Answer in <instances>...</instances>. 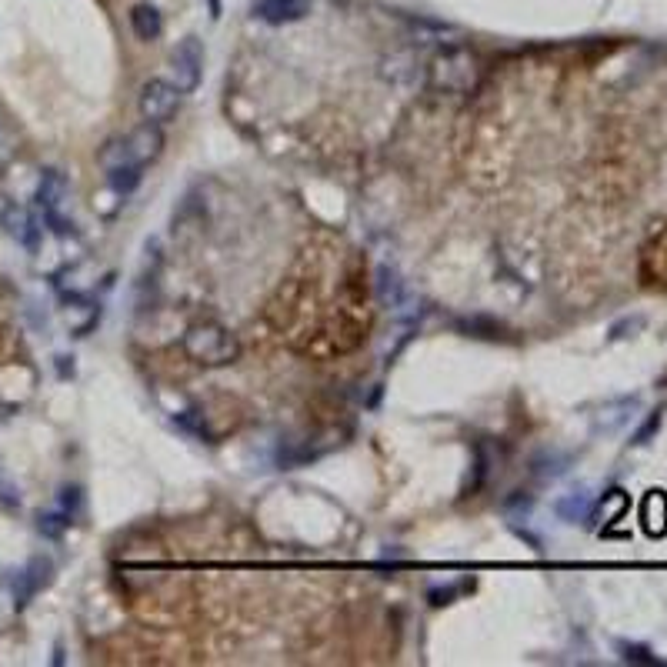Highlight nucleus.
<instances>
[{"label":"nucleus","instance_id":"7ed1b4c3","mask_svg":"<svg viewBox=\"0 0 667 667\" xmlns=\"http://www.w3.org/2000/svg\"><path fill=\"white\" fill-rule=\"evenodd\" d=\"M201 74H204V51H201V41L197 37H187L174 47L171 54V77H174V87L181 94H191L197 91V84H201Z\"/></svg>","mask_w":667,"mask_h":667},{"label":"nucleus","instance_id":"9b49d317","mask_svg":"<svg viewBox=\"0 0 667 667\" xmlns=\"http://www.w3.org/2000/svg\"><path fill=\"white\" fill-rule=\"evenodd\" d=\"M641 517H644V531L647 534H664L667 531V497L661 491H651L644 497V507H641Z\"/></svg>","mask_w":667,"mask_h":667},{"label":"nucleus","instance_id":"6ab92c4d","mask_svg":"<svg viewBox=\"0 0 667 667\" xmlns=\"http://www.w3.org/2000/svg\"><path fill=\"white\" fill-rule=\"evenodd\" d=\"M621 651H624V661H631V664H657V657L647 651V647H637V644H621Z\"/></svg>","mask_w":667,"mask_h":667},{"label":"nucleus","instance_id":"9d476101","mask_svg":"<svg viewBox=\"0 0 667 667\" xmlns=\"http://www.w3.org/2000/svg\"><path fill=\"white\" fill-rule=\"evenodd\" d=\"M637 407H641L637 397H617V401L604 404V411L597 414V431L611 434V431H617V427H624L634 417Z\"/></svg>","mask_w":667,"mask_h":667},{"label":"nucleus","instance_id":"f8f14e48","mask_svg":"<svg viewBox=\"0 0 667 667\" xmlns=\"http://www.w3.org/2000/svg\"><path fill=\"white\" fill-rule=\"evenodd\" d=\"M131 27H134V34L141 37V41H157L164 24H161V14H157L151 4H137L131 11Z\"/></svg>","mask_w":667,"mask_h":667},{"label":"nucleus","instance_id":"1a4fd4ad","mask_svg":"<svg viewBox=\"0 0 667 667\" xmlns=\"http://www.w3.org/2000/svg\"><path fill=\"white\" fill-rule=\"evenodd\" d=\"M51 581V561L47 557H34L31 564H27V571L17 577V587H14V597H17V607H24L31 597L41 591V587Z\"/></svg>","mask_w":667,"mask_h":667},{"label":"nucleus","instance_id":"20e7f679","mask_svg":"<svg viewBox=\"0 0 667 667\" xmlns=\"http://www.w3.org/2000/svg\"><path fill=\"white\" fill-rule=\"evenodd\" d=\"M181 91L171 81H147L141 91V117L151 124H167L177 117V107H181Z\"/></svg>","mask_w":667,"mask_h":667},{"label":"nucleus","instance_id":"0eeeda50","mask_svg":"<svg viewBox=\"0 0 667 667\" xmlns=\"http://www.w3.org/2000/svg\"><path fill=\"white\" fill-rule=\"evenodd\" d=\"M314 0H257L254 17L264 24H294L311 14Z\"/></svg>","mask_w":667,"mask_h":667},{"label":"nucleus","instance_id":"39448f33","mask_svg":"<svg viewBox=\"0 0 667 667\" xmlns=\"http://www.w3.org/2000/svg\"><path fill=\"white\" fill-rule=\"evenodd\" d=\"M67 197V181L57 171H47L41 177V187H37V201H41V211L47 217V224H51V231L57 234H71V221H64L61 217V204Z\"/></svg>","mask_w":667,"mask_h":667},{"label":"nucleus","instance_id":"4468645a","mask_svg":"<svg viewBox=\"0 0 667 667\" xmlns=\"http://www.w3.org/2000/svg\"><path fill=\"white\" fill-rule=\"evenodd\" d=\"M127 164H134V161H131V154H127L124 137H117V141H107V147L101 151V167H104V171L111 174V171H117V167H127Z\"/></svg>","mask_w":667,"mask_h":667},{"label":"nucleus","instance_id":"2eb2a0df","mask_svg":"<svg viewBox=\"0 0 667 667\" xmlns=\"http://www.w3.org/2000/svg\"><path fill=\"white\" fill-rule=\"evenodd\" d=\"M141 164H127V167H117V171H111L107 177H111V187L117 194H131L137 184H141Z\"/></svg>","mask_w":667,"mask_h":667},{"label":"nucleus","instance_id":"423d86ee","mask_svg":"<svg viewBox=\"0 0 667 667\" xmlns=\"http://www.w3.org/2000/svg\"><path fill=\"white\" fill-rule=\"evenodd\" d=\"M127 141V154H131V161L134 164H151V161H157L161 157V151H164V131H161V124H141L137 131H131L124 137Z\"/></svg>","mask_w":667,"mask_h":667},{"label":"nucleus","instance_id":"f03ea898","mask_svg":"<svg viewBox=\"0 0 667 667\" xmlns=\"http://www.w3.org/2000/svg\"><path fill=\"white\" fill-rule=\"evenodd\" d=\"M184 354L191 357L194 364H207V367H221V364H231L237 357V341L234 334L227 331L224 324L217 321H197L187 327L184 334Z\"/></svg>","mask_w":667,"mask_h":667},{"label":"nucleus","instance_id":"a211bd4d","mask_svg":"<svg viewBox=\"0 0 667 667\" xmlns=\"http://www.w3.org/2000/svg\"><path fill=\"white\" fill-rule=\"evenodd\" d=\"M71 524L67 521V514H41V534H47V537H61L64 534V527Z\"/></svg>","mask_w":667,"mask_h":667},{"label":"nucleus","instance_id":"f257e3e1","mask_svg":"<svg viewBox=\"0 0 667 667\" xmlns=\"http://www.w3.org/2000/svg\"><path fill=\"white\" fill-rule=\"evenodd\" d=\"M477 77H481L477 57L464 47H447L427 64V84L441 94H471L477 87Z\"/></svg>","mask_w":667,"mask_h":667},{"label":"nucleus","instance_id":"6e6552de","mask_svg":"<svg viewBox=\"0 0 667 667\" xmlns=\"http://www.w3.org/2000/svg\"><path fill=\"white\" fill-rule=\"evenodd\" d=\"M0 224H4V231L11 234L14 241H21L24 247H37V224L24 207L0 204Z\"/></svg>","mask_w":667,"mask_h":667},{"label":"nucleus","instance_id":"dca6fc26","mask_svg":"<svg viewBox=\"0 0 667 667\" xmlns=\"http://www.w3.org/2000/svg\"><path fill=\"white\" fill-rule=\"evenodd\" d=\"M661 414H664V407H657V411H651V417H647V421H644V427L634 434V441H631L634 447L647 444V441H651V437L657 434V427H661Z\"/></svg>","mask_w":667,"mask_h":667},{"label":"nucleus","instance_id":"f3484780","mask_svg":"<svg viewBox=\"0 0 667 667\" xmlns=\"http://www.w3.org/2000/svg\"><path fill=\"white\" fill-rule=\"evenodd\" d=\"M381 297L391 304H397V297H401V281H397V274L387 271V267H381Z\"/></svg>","mask_w":667,"mask_h":667},{"label":"nucleus","instance_id":"ddd939ff","mask_svg":"<svg viewBox=\"0 0 667 667\" xmlns=\"http://www.w3.org/2000/svg\"><path fill=\"white\" fill-rule=\"evenodd\" d=\"M554 511L564 517V521H581V517H587V511H591V494L587 491H571L567 497H561V501L554 504Z\"/></svg>","mask_w":667,"mask_h":667}]
</instances>
